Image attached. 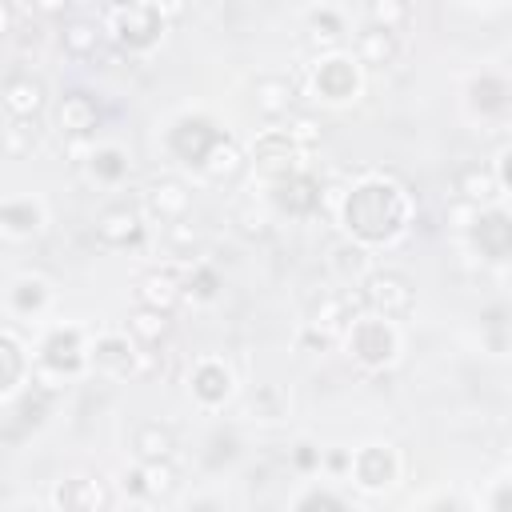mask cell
<instances>
[{
	"label": "cell",
	"instance_id": "obj_1",
	"mask_svg": "<svg viewBox=\"0 0 512 512\" xmlns=\"http://www.w3.org/2000/svg\"><path fill=\"white\" fill-rule=\"evenodd\" d=\"M336 220L360 248H388L396 244L412 224V196L400 180L384 172H368L352 184H344V200Z\"/></svg>",
	"mask_w": 512,
	"mask_h": 512
},
{
	"label": "cell",
	"instance_id": "obj_2",
	"mask_svg": "<svg viewBox=\"0 0 512 512\" xmlns=\"http://www.w3.org/2000/svg\"><path fill=\"white\" fill-rule=\"evenodd\" d=\"M288 80L296 92H308L328 104H348L360 96V64L344 52H320V60H312L308 68H300Z\"/></svg>",
	"mask_w": 512,
	"mask_h": 512
},
{
	"label": "cell",
	"instance_id": "obj_3",
	"mask_svg": "<svg viewBox=\"0 0 512 512\" xmlns=\"http://www.w3.org/2000/svg\"><path fill=\"white\" fill-rule=\"evenodd\" d=\"M340 336H344L348 356H352L360 368H368V372L388 368V364L396 360V352H400L396 320H384V316H376V312H360V316H352V324H348Z\"/></svg>",
	"mask_w": 512,
	"mask_h": 512
},
{
	"label": "cell",
	"instance_id": "obj_4",
	"mask_svg": "<svg viewBox=\"0 0 512 512\" xmlns=\"http://www.w3.org/2000/svg\"><path fill=\"white\" fill-rule=\"evenodd\" d=\"M88 368L112 380H132L156 368V352L136 344L128 332H100L96 340H88Z\"/></svg>",
	"mask_w": 512,
	"mask_h": 512
},
{
	"label": "cell",
	"instance_id": "obj_5",
	"mask_svg": "<svg viewBox=\"0 0 512 512\" xmlns=\"http://www.w3.org/2000/svg\"><path fill=\"white\" fill-rule=\"evenodd\" d=\"M360 300H364V312H376L384 320H408L416 308V288L404 272L376 268L360 280Z\"/></svg>",
	"mask_w": 512,
	"mask_h": 512
},
{
	"label": "cell",
	"instance_id": "obj_6",
	"mask_svg": "<svg viewBox=\"0 0 512 512\" xmlns=\"http://www.w3.org/2000/svg\"><path fill=\"white\" fill-rule=\"evenodd\" d=\"M344 480H352L360 492H388L400 480V452L392 444H380V440L348 448Z\"/></svg>",
	"mask_w": 512,
	"mask_h": 512
},
{
	"label": "cell",
	"instance_id": "obj_7",
	"mask_svg": "<svg viewBox=\"0 0 512 512\" xmlns=\"http://www.w3.org/2000/svg\"><path fill=\"white\" fill-rule=\"evenodd\" d=\"M104 24H108L112 40L120 48H128V52H152L160 44V36H164V20L148 0L128 4V8H108Z\"/></svg>",
	"mask_w": 512,
	"mask_h": 512
},
{
	"label": "cell",
	"instance_id": "obj_8",
	"mask_svg": "<svg viewBox=\"0 0 512 512\" xmlns=\"http://www.w3.org/2000/svg\"><path fill=\"white\" fill-rule=\"evenodd\" d=\"M40 368H48L52 376H60L64 384L72 376H80L88 368V340L76 324H64V328H52L44 340H40V356L32 360Z\"/></svg>",
	"mask_w": 512,
	"mask_h": 512
},
{
	"label": "cell",
	"instance_id": "obj_9",
	"mask_svg": "<svg viewBox=\"0 0 512 512\" xmlns=\"http://www.w3.org/2000/svg\"><path fill=\"white\" fill-rule=\"evenodd\" d=\"M248 160L256 164V172H260L264 180H276V176H288V172L304 168V152L288 140L284 128H264V132L252 140Z\"/></svg>",
	"mask_w": 512,
	"mask_h": 512
},
{
	"label": "cell",
	"instance_id": "obj_10",
	"mask_svg": "<svg viewBox=\"0 0 512 512\" xmlns=\"http://www.w3.org/2000/svg\"><path fill=\"white\" fill-rule=\"evenodd\" d=\"M232 388H236V376H232V368H228L220 356H200V360L188 368V392H192V400H196L204 412L224 408L228 396H232Z\"/></svg>",
	"mask_w": 512,
	"mask_h": 512
},
{
	"label": "cell",
	"instance_id": "obj_11",
	"mask_svg": "<svg viewBox=\"0 0 512 512\" xmlns=\"http://www.w3.org/2000/svg\"><path fill=\"white\" fill-rule=\"evenodd\" d=\"M464 236L472 240V248H476L484 260L500 264V260L508 256V248H512V224H508L504 204L476 208V216H472V224L464 228Z\"/></svg>",
	"mask_w": 512,
	"mask_h": 512
},
{
	"label": "cell",
	"instance_id": "obj_12",
	"mask_svg": "<svg viewBox=\"0 0 512 512\" xmlns=\"http://www.w3.org/2000/svg\"><path fill=\"white\" fill-rule=\"evenodd\" d=\"M268 188H272V204H276L280 212L296 216V220L320 212V180L308 172V164L296 168V172H288V176L268 180Z\"/></svg>",
	"mask_w": 512,
	"mask_h": 512
},
{
	"label": "cell",
	"instance_id": "obj_13",
	"mask_svg": "<svg viewBox=\"0 0 512 512\" xmlns=\"http://www.w3.org/2000/svg\"><path fill=\"white\" fill-rule=\"evenodd\" d=\"M220 136V128L208 116H180L168 128V152L172 160H180L184 168H196L204 160V152L212 148V140Z\"/></svg>",
	"mask_w": 512,
	"mask_h": 512
},
{
	"label": "cell",
	"instance_id": "obj_14",
	"mask_svg": "<svg viewBox=\"0 0 512 512\" xmlns=\"http://www.w3.org/2000/svg\"><path fill=\"white\" fill-rule=\"evenodd\" d=\"M144 216L128 204H108L100 216H96V240L104 248H136L144 244Z\"/></svg>",
	"mask_w": 512,
	"mask_h": 512
},
{
	"label": "cell",
	"instance_id": "obj_15",
	"mask_svg": "<svg viewBox=\"0 0 512 512\" xmlns=\"http://www.w3.org/2000/svg\"><path fill=\"white\" fill-rule=\"evenodd\" d=\"M192 208V192L184 180L176 176H156L148 188H144V212L156 220V224H172L180 216H188Z\"/></svg>",
	"mask_w": 512,
	"mask_h": 512
},
{
	"label": "cell",
	"instance_id": "obj_16",
	"mask_svg": "<svg viewBox=\"0 0 512 512\" xmlns=\"http://www.w3.org/2000/svg\"><path fill=\"white\" fill-rule=\"evenodd\" d=\"M136 304L144 308H160V312H176L184 304V284H180V268H148L136 280Z\"/></svg>",
	"mask_w": 512,
	"mask_h": 512
},
{
	"label": "cell",
	"instance_id": "obj_17",
	"mask_svg": "<svg viewBox=\"0 0 512 512\" xmlns=\"http://www.w3.org/2000/svg\"><path fill=\"white\" fill-rule=\"evenodd\" d=\"M364 312V300H360V288H340V292H328L316 308H312V316H308V324L312 328H320V332H328L332 340L352 324V316H360Z\"/></svg>",
	"mask_w": 512,
	"mask_h": 512
},
{
	"label": "cell",
	"instance_id": "obj_18",
	"mask_svg": "<svg viewBox=\"0 0 512 512\" xmlns=\"http://www.w3.org/2000/svg\"><path fill=\"white\" fill-rule=\"evenodd\" d=\"M44 220H48V212L32 196H8V200H0V232L12 236V240H32L44 228Z\"/></svg>",
	"mask_w": 512,
	"mask_h": 512
},
{
	"label": "cell",
	"instance_id": "obj_19",
	"mask_svg": "<svg viewBox=\"0 0 512 512\" xmlns=\"http://www.w3.org/2000/svg\"><path fill=\"white\" fill-rule=\"evenodd\" d=\"M456 188V200L460 204H472V208H492V204H504V188L496 184V176L488 172V164H468L456 172L452 180Z\"/></svg>",
	"mask_w": 512,
	"mask_h": 512
},
{
	"label": "cell",
	"instance_id": "obj_20",
	"mask_svg": "<svg viewBox=\"0 0 512 512\" xmlns=\"http://www.w3.org/2000/svg\"><path fill=\"white\" fill-rule=\"evenodd\" d=\"M52 504L56 508H76V512H96V508H112L116 496L100 480H92V476H72V480H60L56 484Z\"/></svg>",
	"mask_w": 512,
	"mask_h": 512
},
{
	"label": "cell",
	"instance_id": "obj_21",
	"mask_svg": "<svg viewBox=\"0 0 512 512\" xmlns=\"http://www.w3.org/2000/svg\"><path fill=\"white\" fill-rule=\"evenodd\" d=\"M0 100H4V112H8V116H40V108H44V100H48V88H44V80L32 76V72H12V76L4 80Z\"/></svg>",
	"mask_w": 512,
	"mask_h": 512
},
{
	"label": "cell",
	"instance_id": "obj_22",
	"mask_svg": "<svg viewBox=\"0 0 512 512\" xmlns=\"http://www.w3.org/2000/svg\"><path fill=\"white\" fill-rule=\"evenodd\" d=\"M468 108L480 120H504L508 112V80L500 72H480L468 80Z\"/></svg>",
	"mask_w": 512,
	"mask_h": 512
},
{
	"label": "cell",
	"instance_id": "obj_23",
	"mask_svg": "<svg viewBox=\"0 0 512 512\" xmlns=\"http://www.w3.org/2000/svg\"><path fill=\"white\" fill-rule=\"evenodd\" d=\"M100 124V108L88 92H64L56 104V128L60 136H92Z\"/></svg>",
	"mask_w": 512,
	"mask_h": 512
},
{
	"label": "cell",
	"instance_id": "obj_24",
	"mask_svg": "<svg viewBox=\"0 0 512 512\" xmlns=\"http://www.w3.org/2000/svg\"><path fill=\"white\" fill-rule=\"evenodd\" d=\"M248 168V152L240 148V140H232L228 132H220L212 140V148L204 152V160L196 164V172H204L208 180H236Z\"/></svg>",
	"mask_w": 512,
	"mask_h": 512
},
{
	"label": "cell",
	"instance_id": "obj_25",
	"mask_svg": "<svg viewBox=\"0 0 512 512\" xmlns=\"http://www.w3.org/2000/svg\"><path fill=\"white\" fill-rule=\"evenodd\" d=\"M356 64H368V68H384L400 56V32L392 28H380V24H364L356 32Z\"/></svg>",
	"mask_w": 512,
	"mask_h": 512
},
{
	"label": "cell",
	"instance_id": "obj_26",
	"mask_svg": "<svg viewBox=\"0 0 512 512\" xmlns=\"http://www.w3.org/2000/svg\"><path fill=\"white\" fill-rule=\"evenodd\" d=\"M292 100H296V88H292L288 76H276V72L256 76V84H252V108H256L264 120L288 116V112H292Z\"/></svg>",
	"mask_w": 512,
	"mask_h": 512
},
{
	"label": "cell",
	"instance_id": "obj_27",
	"mask_svg": "<svg viewBox=\"0 0 512 512\" xmlns=\"http://www.w3.org/2000/svg\"><path fill=\"white\" fill-rule=\"evenodd\" d=\"M132 452H136L140 464H148V460H172L176 456V432L168 424H160V420H148V424H140L132 432Z\"/></svg>",
	"mask_w": 512,
	"mask_h": 512
},
{
	"label": "cell",
	"instance_id": "obj_28",
	"mask_svg": "<svg viewBox=\"0 0 512 512\" xmlns=\"http://www.w3.org/2000/svg\"><path fill=\"white\" fill-rule=\"evenodd\" d=\"M84 168H88V176H92L96 184L116 188V184L128 176V152H124L120 144H92Z\"/></svg>",
	"mask_w": 512,
	"mask_h": 512
},
{
	"label": "cell",
	"instance_id": "obj_29",
	"mask_svg": "<svg viewBox=\"0 0 512 512\" xmlns=\"http://www.w3.org/2000/svg\"><path fill=\"white\" fill-rule=\"evenodd\" d=\"M100 40H104V28H100L96 20H84V16L64 20V28H60V48H64V56H72V60L96 56Z\"/></svg>",
	"mask_w": 512,
	"mask_h": 512
},
{
	"label": "cell",
	"instance_id": "obj_30",
	"mask_svg": "<svg viewBox=\"0 0 512 512\" xmlns=\"http://www.w3.org/2000/svg\"><path fill=\"white\" fill-rule=\"evenodd\" d=\"M0 148L12 160L32 156L40 148V116H8V124L0 128Z\"/></svg>",
	"mask_w": 512,
	"mask_h": 512
},
{
	"label": "cell",
	"instance_id": "obj_31",
	"mask_svg": "<svg viewBox=\"0 0 512 512\" xmlns=\"http://www.w3.org/2000/svg\"><path fill=\"white\" fill-rule=\"evenodd\" d=\"M136 344H144V348H156V344H164L168 340V332H172V312H160V308H144V304H136V312L128 316V328H124Z\"/></svg>",
	"mask_w": 512,
	"mask_h": 512
},
{
	"label": "cell",
	"instance_id": "obj_32",
	"mask_svg": "<svg viewBox=\"0 0 512 512\" xmlns=\"http://www.w3.org/2000/svg\"><path fill=\"white\" fill-rule=\"evenodd\" d=\"M48 300H52V288L40 276H16L8 288V308L16 316H40L48 308Z\"/></svg>",
	"mask_w": 512,
	"mask_h": 512
},
{
	"label": "cell",
	"instance_id": "obj_33",
	"mask_svg": "<svg viewBox=\"0 0 512 512\" xmlns=\"http://www.w3.org/2000/svg\"><path fill=\"white\" fill-rule=\"evenodd\" d=\"M28 352L12 332H0V396L16 392L28 380Z\"/></svg>",
	"mask_w": 512,
	"mask_h": 512
},
{
	"label": "cell",
	"instance_id": "obj_34",
	"mask_svg": "<svg viewBox=\"0 0 512 512\" xmlns=\"http://www.w3.org/2000/svg\"><path fill=\"white\" fill-rule=\"evenodd\" d=\"M304 28H308V40H312L320 52L336 48V44L344 40V32H348L344 16H340L332 4H320V8H312V12H308V20H304Z\"/></svg>",
	"mask_w": 512,
	"mask_h": 512
},
{
	"label": "cell",
	"instance_id": "obj_35",
	"mask_svg": "<svg viewBox=\"0 0 512 512\" xmlns=\"http://www.w3.org/2000/svg\"><path fill=\"white\" fill-rule=\"evenodd\" d=\"M176 268H180L184 296H192V300H216V292H220L216 264H208V260H180Z\"/></svg>",
	"mask_w": 512,
	"mask_h": 512
},
{
	"label": "cell",
	"instance_id": "obj_36",
	"mask_svg": "<svg viewBox=\"0 0 512 512\" xmlns=\"http://www.w3.org/2000/svg\"><path fill=\"white\" fill-rule=\"evenodd\" d=\"M140 480H144V500H168L180 488V468L176 460H148L140 464Z\"/></svg>",
	"mask_w": 512,
	"mask_h": 512
},
{
	"label": "cell",
	"instance_id": "obj_37",
	"mask_svg": "<svg viewBox=\"0 0 512 512\" xmlns=\"http://www.w3.org/2000/svg\"><path fill=\"white\" fill-rule=\"evenodd\" d=\"M284 132H288V140L308 156L312 148H320V140H324V120H316L312 112H288V124H284Z\"/></svg>",
	"mask_w": 512,
	"mask_h": 512
},
{
	"label": "cell",
	"instance_id": "obj_38",
	"mask_svg": "<svg viewBox=\"0 0 512 512\" xmlns=\"http://www.w3.org/2000/svg\"><path fill=\"white\" fill-rule=\"evenodd\" d=\"M232 224H236L244 236H252V240H264V236H268V228H272V216H268V208H260V204L248 196V200H240V204H236V212H232Z\"/></svg>",
	"mask_w": 512,
	"mask_h": 512
},
{
	"label": "cell",
	"instance_id": "obj_39",
	"mask_svg": "<svg viewBox=\"0 0 512 512\" xmlns=\"http://www.w3.org/2000/svg\"><path fill=\"white\" fill-rule=\"evenodd\" d=\"M52 404H56V396L32 384V388L20 396V404H16V420H20L24 428H36V424H44V416L52 412Z\"/></svg>",
	"mask_w": 512,
	"mask_h": 512
},
{
	"label": "cell",
	"instance_id": "obj_40",
	"mask_svg": "<svg viewBox=\"0 0 512 512\" xmlns=\"http://www.w3.org/2000/svg\"><path fill=\"white\" fill-rule=\"evenodd\" d=\"M368 24H380V28L400 32L408 24V4L404 0H372L368 4Z\"/></svg>",
	"mask_w": 512,
	"mask_h": 512
},
{
	"label": "cell",
	"instance_id": "obj_41",
	"mask_svg": "<svg viewBox=\"0 0 512 512\" xmlns=\"http://www.w3.org/2000/svg\"><path fill=\"white\" fill-rule=\"evenodd\" d=\"M248 416L252 420H280L284 416V396L280 388H256L248 400Z\"/></svg>",
	"mask_w": 512,
	"mask_h": 512
},
{
	"label": "cell",
	"instance_id": "obj_42",
	"mask_svg": "<svg viewBox=\"0 0 512 512\" xmlns=\"http://www.w3.org/2000/svg\"><path fill=\"white\" fill-rule=\"evenodd\" d=\"M360 264H364V248H360V244H336V248H332V268H336L340 276L360 272Z\"/></svg>",
	"mask_w": 512,
	"mask_h": 512
},
{
	"label": "cell",
	"instance_id": "obj_43",
	"mask_svg": "<svg viewBox=\"0 0 512 512\" xmlns=\"http://www.w3.org/2000/svg\"><path fill=\"white\" fill-rule=\"evenodd\" d=\"M296 508H348V500L340 492H328V488H312L296 500Z\"/></svg>",
	"mask_w": 512,
	"mask_h": 512
},
{
	"label": "cell",
	"instance_id": "obj_44",
	"mask_svg": "<svg viewBox=\"0 0 512 512\" xmlns=\"http://www.w3.org/2000/svg\"><path fill=\"white\" fill-rule=\"evenodd\" d=\"M292 468H296V472H316V468H320V448L308 444V440H300V444L292 448Z\"/></svg>",
	"mask_w": 512,
	"mask_h": 512
},
{
	"label": "cell",
	"instance_id": "obj_45",
	"mask_svg": "<svg viewBox=\"0 0 512 512\" xmlns=\"http://www.w3.org/2000/svg\"><path fill=\"white\" fill-rule=\"evenodd\" d=\"M168 228V244L172 248H192L196 244V228L188 224V216H180V220H172V224H164Z\"/></svg>",
	"mask_w": 512,
	"mask_h": 512
},
{
	"label": "cell",
	"instance_id": "obj_46",
	"mask_svg": "<svg viewBox=\"0 0 512 512\" xmlns=\"http://www.w3.org/2000/svg\"><path fill=\"white\" fill-rule=\"evenodd\" d=\"M120 492H124L128 500H144V480H140V464H136V468H128V472L120 476Z\"/></svg>",
	"mask_w": 512,
	"mask_h": 512
},
{
	"label": "cell",
	"instance_id": "obj_47",
	"mask_svg": "<svg viewBox=\"0 0 512 512\" xmlns=\"http://www.w3.org/2000/svg\"><path fill=\"white\" fill-rule=\"evenodd\" d=\"M68 4H72V0H28V8H32L36 16H44V20L64 16V12H68Z\"/></svg>",
	"mask_w": 512,
	"mask_h": 512
},
{
	"label": "cell",
	"instance_id": "obj_48",
	"mask_svg": "<svg viewBox=\"0 0 512 512\" xmlns=\"http://www.w3.org/2000/svg\"><path fill=\"white\" fill-rule=\"evenodd\" d=\"M328 344H332V336H328V332H320V328L304 324V332H300V348H304V352H312V348H320V352H324Z\"/></svg>",
	"mask_w": 512,
	"mask_h": 512
},
{
	"label": "cell",
	"instance_id": "obj_49",
	"mask_svg": "<svg viewBox=\"0 0 512 512\" xmlns=\"http://www.w3.org/2000/svg\"><path fill=\"white\" fill-rule=\"evenodd\" d=\"M492 176H496V184L508 192V144H500L496 148V156H492V168H488Z\"/></svg>",
	"mask_w": 512,
	"mask_h": 512
},
{
	"label": "cell",
	"instance_id": "obj_50",
	"mask_svg": "<svg viewBox=\"0 0 512 512\" xmlns=\"http://www.w3.org/2000/svg\"><path fill=\"white\" fill-rule=\"evenodd\" d=\"M320 468H328V472H336V476H344V472H348V452H344V448H332V452H320Z\"/></svg>",
	"mask_w": 512,
	"mask_h": 512
},
{
	"label": "cell",
	"instance_id": "obj_51",
	"mask_svg": "<svg viewBox=\"0 0 512 512\" xmlns=\"http://www.w3.org/2000/svg\"><path fill=\"white\" fill-rule=\"evenodd\" d=\"M156 12H160V20L168 24V20H180L184 16V8H188V0H148Z\"/></svg>",
	"mask_w": 512,
	"mask_h": 512
},
{
	"label": "cell",
	"instance_id": "obj_52",
	"mask_svg": "<svg viewBox=\"0 0 512 512\" xmlns=\"http://www.w3.org/2000/svg\"><path fill=\"white\" fill-rule=\"evenodd\" d=\"M12 28H16V12H12L8 0H0V44L12 36Z\"/></svg>",
	"mask_w": 512,
	"mask_h": 512
},
{
	"label": "cell",
	"instance_id": "obj_53",
	"mask_svg": "<svg viewBox=\"0 0 512 512\" xmlns=\"http://www.w3.org/2000/svg\"><path fill=\"white\" fill-rule=\"evenodd\" d=\"M128 4H140V0H104V8H128Z\"/></svg>",
	"mask_w": 512,
	"mask_h": 512
},
{
	"label": "cell",
	"instance_id": "obj_54",
	"mask_svg": "<svg viewBox=\"0 0 512 512\" xmlns=\"http://www.w3.org/2000/svg\"><path fill=\"white\" fill-rule=\"evenodd\" d=\"M88 4H96V0H88Z\"/></svg>",
	"mask_w": 512,
	"mask_h": 512
}]
</instances>
